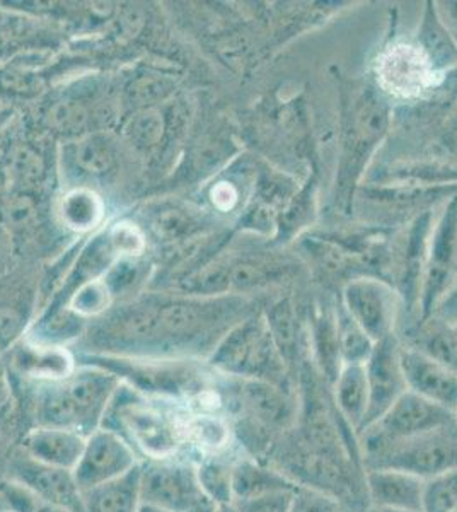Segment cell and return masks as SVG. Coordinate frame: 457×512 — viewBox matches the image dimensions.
Instances as JSON below:
<instances>
[{"label": "cell", "instance_id": "obj_57", "mask_svg": "<svg viewBox=\"0 0 457 512\" xmlns=\"http://www.w3.org/2000/svg\"><path fill=\"white\" fill-rule=\"evenodd\" d=\"M454 294H457V291L454 292ZM452 299H457V296L456 297H451V299H449V301H452ZM449 301H447V303H449Z\"/></svg>", "mask_w": 457, "mask_h": 512}, {"label": "cell", "instance_id": "obj_56", "mask_svg": "<svg viewBox=\"0 0 457 512\" xmlns=\"http://www.w3.org/2000/svg\"><path fill=\"white\" fill-rule=\"evenodd\" d=\"M338 512H350V511H348V509H345V507H340V511H338Z\"/></svg>", "mask_w": 457, "mask_h": 512}, {"label": "cell", "instance_id": "obj_39", "mask_svg": "<svg viewBox=\"0 0 457 512\" xmlns=\"http://www.w3.org/2000/svg\"><path fill=\"white\" fill-rule=\"evenodd\" d=\"M23 367L38 376L43 374L48 378H58L62 374L69 373V359H67V355L58 350L31 352L29 357H24Z\"/></svg>", "mask_w": 457, "mask_h": 512}, {"label": "cell", "instance_id": "obj_14", "mask_svg": "<svg viewBox=\"0 0 457 512\" xmlns=\"http://www.w3.org/2000/svg\"><path fill=\"white\" fill-rule=\"evenodd\" d=\"M135 465L139 463L132 446L115 432L99 429L87 436L84 453L74 468V478L84 492L122 477Z\"/></svg>", "mask_w": 457, "mask_h": 512}, {"label": "cell", "instance_id": "obj_27", "mask_svg": "<svg viewBox=\"0 0 457 512\" xmlns=\"http://www.w3.org/2000/svg\"><path fill=\"white\" fill-rule=\"evenodd\" d=\"M181 431L185 443L193 444L212 456L227 449L234 436L231 422L212 412H202L181 420Z\"/></svg>", "mask_w": 457, "mask_h": 512}, {"label": "cell", "instance_id": "obj_16", "mask_svg": "<svg viewBox=\"0 0 457 512\" xmlns=\"http://www.w3.org/2000/svg\"><path fill=\"white\" fill-rule=\"evenodd\" d=\"M401 367L405 373L406 386L429 402L437 403L456 414L457 374L430 359L420 350L401 344Z\"/></svg>", "mask_w": 457, "mask_h": 512}, {"label": "cell", "instance_id": "obj_3", "mask_svg": "<svg viewBox=\"0 0 457 512\" xmlns=\"http://www.w3.org/2000/svg\"><path fill=\"white\" fill-rule=\"evenodd\" d=\"M212 362L232 378L256 379L297 393L296 376L278 350L263 313L249 316L220 340Z\"/></svg>", "mask_w": 457, "mask_h": 512}, {"label": "cell", "instance_id": "obj_12", "mask_svg": "<svg viewBox=\"0 0 457 512\" xmlns=\"http://www.w3.org/2000/svg\"><path fill=\"white\" fill-rule=\"evenodd\" d=\"M203 497L195 466L168 460L142 466L140 502L171 512H186Z\"/></svg>", "mask_w": 457, "mask_h": 512}, {"label": "cell", "instance_id": "obj_45", "mask_svg": "<svg viewBox=\"0 0 457 512\" xmlns=\"http://www.w3.org/2000/svg\"><path fill=\"white\" fill-rule=\"evenodd\" d=\"M115 243L120 250L137 253L142 248V239L139 234L135 233L130 227H118L115 234Z\"/></svg>", "mask_w": 457, "mask_h": 512}, {"label": "cell", "instance_id": "obj_13", "mask_svg": "<svg viewBox=\"0 0 457 512\" xmlns=\"http://www.w3.org/2000/svg\"><path fill=\"white\" fill-rule=\"evenodd\" d=\"M364 367L369 386V410L360 432L376 424L408 391L405 373L401 367L400 337L393 333L376 342Z\"/></svg>", "mask_w": 457, "mask_h": 512}, {"label": "cell", "instance_id": "obj_21", "mask_svg": "<svg viewBox=\"0 0 457 512\" xmlns=\"http://www.w3.org/2000/svg\"><path fill=\"white\" fill-rule=\"evenodd\" d=\"M299 489L294 480L261 461L244 456L236 461L232 472V495L234 501H249L265 495L296 492Z\"/></svg>", "mask_w": 457, "mask_h": 512}, {"label": "cell", "instance_id": "obj_31", "mask_svg": "<svg viewBox=\"0 0 457 512\" xmlns=\"http://www.w3.org/2000/svg\"><path fill=\"white\" fill-rule=\"evenodd\" d=\"M101 210V202L94 193L77 190L65 198L64 219L74 229H89L99 221Z\"/></svg>", "mask_w": 457, "mask_h": 512}, {"label": "cell", "instance_id": "obj_2", "mask_svg": "<svg viewBox=\"0 0 457 512\" xmlns=\"http://www.w3.org/2000/svg\"><path fill=\"white\" fill-rule=\"evenodd\" d=\"M226 402L232 434L246 456L258 461L267 458L299 414L297 393L256 379L234 378L227 386Z\"/></svg>", "mask_w": 457, "mask_h": 512}, {"label": "cell", "instance_id": "obj_1", "mask_svg": "<svg viewBox=\"0 0 457 512\" xmlns=\"http://www.w3.org/2000/svg\"><path fill=\"white\" fill-rule=\"evenodd\" d=\"M391 113L388 98L371 84L343 91L333 190V205L343 216L353 212L367 166L388 135Z\"/></svg>", "mask_w": 457, "mask_h": 512}, {"label": "cell", "instance_id": "obj_11", "mask_svg": "<svg viewBox=\"0 0 457 512\" xmlns=\"http://www.w3.org/2000/svg\"><path fill=\"white\" fill-rule=\"evenodd\" d=\"M456 414L429 402L417 393L406 391L393 407L389 408L376 424L360 432V441H376V443H393L410 437L420 436L425 432L439 429L442 425L451 424Z\"/></svg>", "mask_w": 457, "mask_h": 512}, {"label": "cell", "instance_id": "obj_55", "mask_svg": "<svg viewBox=\"0 0 457 512\" xmlns=\"http://www.w3.org/2000/svg\"><path fill=\"white\" fill-rule=\"evenodd\" d=\"M452 328H454V332H456L457 335V321L456 323H452Z\"/></svg>", "mask_w": 457, "mask_h": 512}, {"label": "cell", "instance_id": "obj_37", "mask_svg": "<svg viewBox=\"0 0 457 512\" xmlns=\"http://www.w3.org/2000/svg\"><path fill=\"white\" fill-rule=\"evenodd\" d=\"M118 325H120L122 337L134 338V340H147L162 332L159 311H152V309L132 311L120 318Z\"/></svg>", "mask_w": 457, "mask_h": 512}, {"label": "cell", "instance_id": "obj_6", "mask_svg": "<svg viewBox=\"0 0 457 512\" xmlns=\"http://www.w3.org/2000/svg\"><path fill=\"white\" fill-rule=\"evenodd\" d=\"M101 420L103 429L115 432L154 461L169 460V456L185 443L181 420L168 417L127 393L108 403Z\"/></svg>", "mask_w": 457, "mask_h": 512}, {"label": "cell", "instance_id": "obj_34", "mask_svg": "<svg viewBox=\"0 0 457 512\" xmlns=\"http://www.w3.org/2000/svg\"><path fill=\"white\" fill-rule=\"evenodd\" d=\"M76 161L86 173L105 175L113 168V152L105 140L87 137L77 146Z\"/></svg>", "mask_w": 457, "mask_h": 512}, {"label": "cell", "instance_id": "obj_41", "mask_svg": "<svg viewBox=\"0 0 457 512\" xmlns=\"http://www.w3.org/2000/svg\"><path fill=\"white\" fill-rule=\"evenodd\" d=\"M43 171H45V166L36 152L31 151L28 147H21L14 152L12 173L24 185H33L36 181H40Z\"/></svg>", "mask_w": 457, "mask_h": 512}, {"label": "cell", "instance_id": "obj_42", "mask_svg": "<svg viewBox=\"0 0 457 512\" xmlns=\"http://www.w3.org/2000/svg\"><path fill=\"white\" fill-rule=\"evenodd\" d=\"M294 492L265 495L249 501L232 502L239 512H289Z\"/></svg>", "mask_w": 457, "mask_h": 512}, {"label": "cell", "instance_id": "obj_4", "mask_svg": "<svg viewBox=\"0 0 457 512\" xmlns=\"http://www.w3.org/2000/svg\"><path fill=\"white\" fill-rule=\"evenodd\" d=\"M360 449L365 470L391 468L430 480L457 470V420L403 441H360Z\"/></svg>", "mask_w": 457, "mask_h": 512}, {"label": "cell", "instance_id": "obj_46", "mask_svg": "<svg viewBox=\"0 0 457 512\" xmlns=\"http://www.w3.org/2000/svg\"><path fill=\"white\" fill-rule=\"evenodd\" d=\"M435 7L457 45V2H435Z\"/></svg>", "mask_w": 457, "mask_h": 512}, {"label": "cell", "instance_id": "obj_40", "mask_svg": "<svg viewBox=\"0 0 457 512\" xmlns=\"http://www.w3.org/2000/svg\"><path fill=\"white\" fill-rule=\"evenodd\" d=\"M342 504L331 495L309 487H299L292 495L289 512H338Z\"/></svg>", "mask_w": 457, "mask_h": 512}, {"label": "cell", "instance_id": "obj_32", "mask_svg": "<svg viewBox=\"0 0 457 512\" xmlns=\"http://www.w3.org/2000/svg\"><path fill=\"white\" fill-rule=\"evenodd\" d=\"M423 512H457V470L425 482Z\"/></svg>", "mask_w": 457, "mask_h": 512}, {"label": "cell", "instance_id": "obj_26", "mask_svg": "<svg viewBox=\"0 0 457 512\" xmlns=\"http://www.w3.org/2000/svg\"><path fill=\"white\" fill-rule=\"evenodd\" d=\"M292 263L265 256H249L239 262H229V289L248 291L270 286L292 274Z\"/></svg>", "mask_w": 457, "mask_h": 512}, {"label": "cell", "instance_id": "obj_47", "mask_svg": "<svg viewBox=\"0 0 457 512\" xmlns=\"http://www.w3.org/2000/svg\"><path fill=\"white\" fill-rule=\"evenodd\" d=\"M19 316L14 311L2 309L0 311V340H9L18 332Z\"/></svg>", "mask_w": 457, "mask_h": 512}, {"label": "cell", "instance_id": "obj_15", "mask_svg": "<svg viewBox=\"0 0 457 512\" xmlns=\"http://www.w3.org/2000/svg\"><path fill=\"white\" fill-rule=\"evenodd\" d=\"M16 482L31 490L43 501L62 507L69 512H86L82 492L77 485L74 472L57 466L45 465L24 453L12 465Z\"/></svg>", "mask_w": 457, "mask_h": 512}, {"label": "cell", "instance_id": "obj_43", "mask_svg": "<svg viewBox=\"0 0 457 512\" xmlns=\"http://www.w3.org/2000/svg\"><path fill=\"white\" fill-rule=\"evenodd\" d=\"M6 219L16 229L31 226L38 219V209H36L33 198L26 197V195L11 198L6 207Z\"/></svg>", "mask_w": 457, "mask_h": 512}, {"label": "cell", "instance_id": "obj_17", "mask_svg": "<svg viewBox=\"0 0 457 512\" xmlns=\"http://www.w3.org/2000/svg\"><path fill=\"white\" fill-rule=\"evenodd\" d=\"M425 482L417 475L391 468L365 470V489L371 507L423 511Z\"/></svg>", "mask_w": 457, "mask_h": 512}, {"label": "cell", "instance_id": "obj_20", "mask_svg": "<svg viewBox=\"0 0 457 512\" xmlns=\"http://www.w3.org/2000/svg\"><path fill=\"white\" fill-rule=\"evenodd\" d=\"M263 315L272 332L273 340L278 350L284 355L290 371L296 376L297 383V371L302 359L309 355V349H307V330L302 328L296 304L292 303L290 297H284V299H278L277 303H273Z\"/></svg>", "mask_w": 457, "mask_h": 512}, {"label": "cell", "instance_id": "obj_19", "mask_svg": "<svg viewBox=\"0 0 457 512\" xmlns=\"http://www.w3.org/2000/svg\"><path fill=\"white\" fill-rule=\"evenodd\" d=\"M86 441L87 437L82 432L38 427L26 437L24 453L45 465L74 472L86 448Z\"/></svg>", "mask_w": 457, "mask_h": 512}, {"label": "cell", "instance_id": "obj_33", "mask_svg": "<svg viewBox=\"0 0 457 512\" xmlns=\"http://www.w3.org/2000/svg\"><path fill=\"white\" fill-rule=\"evenodd\" d=\"M166 130V122L161 111L156 108H144L135 115L127 125V134L130 139L144 147L159 144Z\"/></svg>", "mask_w": 457, "mask_h": 512}, {"label": "cell", "instance_id": "obj_5", "mask_svg": "<svg viewBox=\"0 0 457 512\" xmlns=\"http://www.w3.org/2000/svg\"><path fill=\"white\" fill-rule=\"evenodd\" d=\"M115 379L105 373H81L64 386L52 388L38 405V427L89 432L103 419Z\"/></svg>", "mask_w": 457, "mask_h": 512}, {"label": "cell", "instance_id": "obj_29", "mask_svg": "<svg viewBox=\"0 0 457 512\" xmlns=\"http://www.w3.org/2000/svg\"><path fill=\"white\" fill-rule=\"evenodd\" d=\"M335 321L338 349L343 364H365L376 342L353 320L340 296L335 301Z\"/></svg>", "mask_w": 457, "mask_h": 512}, {"label": "cell", "instance_id": "obj_48", "mask_svg": "<svg viewBox=\"0 0 457 512\" xmlns=\"http://www.w3.org/2000/svg\"><path fill=\"white\" fill-rule=\"evenodd\" d=\"M186 512H217V506H215L214 502L209 501L207 497H203L202 501L197 502L195 506Z\"/></svg>", "mask_w": 457, "mask_h": 512}, {"label": "cell", "instance_id": "obj_53", "mask_svg": "<svg viewBox=\"0 0 457 512\" xmlns=\"http://www.w3.org/2000/svg\"><path fill=\"white\" fill-rule=\"evenodd\" d=\"M452 127H454V130H457V111L456 115H454V118H452Z\"/></svg>", "mask_w": 457, "mask_h": 512}, {"label": "cell", "instance_id": "obj_54", "mask_svg": "<svg viewBox=\"0 0 457 512\" xmlns=\"http://www.w3.org/2000/svg\"><path fill=\"white\" fill-rule=\"evenodd\" d=\"M364 512H379V511H377L376 507H369V509H367V511H364Z\"/></svg>", "mask_w": 457, "mask_h": 512}, {"label": "cell", "instance_id": "obj_58", "mask_svg": "<svg viewBox=\"0 0 457 512\" xmlns=\"http://www.w3.org/2000/svg\"><path fill=\"white\" fill-rule=\"evenodd\" d=\"M456 420H457V410H456Z\"/></svg>", "mask_w": 457, "mask_h": 512}, {"label": "cell", "instance_id": "obj_51", "mask_svg": "<svg viewBox=\"0 0 457 512\" xmlns=\"http://www.w3.org/2000/svg\"><path fill=\"white\" fill-rule=\"evenodd\" d=\"M379 511V509H377ZM379 512H423V511H406V509H384V511Z\"/></svg>", "mask_w": 457, "mask_h": 512}, {"label": "cell", "instance_id": "obj_23", "mask_svg": "<svg viewBox=\"0 0 457 512\" xmlns=\"http://www.w3.org/2000/svg\"><path fill=\"white\" fill-rule=\"evenodd\" d=\"M400 342L429 355L430 359L457 374V335L451 323L440 320L437 316L418 321L410 332L405 333L403 340L400 338Z\"/></svg>", "mask_w": 457, "mask_h": 512}, {"label": "cell", "instance_id": "obj_22", "mask_svg": "<svg viewBox=\"0 0 457 512\" xmlns=\"http://www.w3.org/2000/svg\"><path fill=\"white\" fill-rule=\"evenodd\" d=\"M331 393L338 412L359 436L369 410V386L364 364H343L331 386Z\"/></svg>", "mask_w": 457, "mask_h": 512}, {"label": "cell", "instance_id": "obj_28", "mask_svg": "<svg viewBox=\"0 0 457 512\" xmlns=\"http://www.w3.org/2000/svg\"><path fill=\"white\" fill-rule=\"evenodd\" d=\"M316 217V181L311 180L304 187L297 190L296 195L290 198L289 204L277 217L278 245H287L294 238L301 236L306 227L311 226Z\"/></svg>", "mask_w": 457, "mask_h": 512}, {"label": "cell", "instance_id": "obj_38", "mask_svg": "<svg viewBox=\"0 0 457 512\" xmlns=\"http://www.w3.org/2000/svg\"><path fill=\"white\" fill-rule=\"evenodd\" d=\"M197 221L185 210H164L152 222V227L159 238L180 239L197 229Z\"/></svg>", "mask_w": 457, "mask_h": 512}, {"label": "cell", "instance_id": "obj_18", "mask_svg": "<svg viewBox=\"0 0 457 512\" xmlns=\"http://www.w3.org/2000/svg\"><path fill=\"white\" fill-rule=\"evenodd\" d=\"M307 349L321 378L333 386L343 362L336 337L335 303H316L309 313Z\"/></svg>", "mask_w": 457, "mask_h": 512}, {"label": "cell", "instance_id": "obj_30", "mask_svg": "<svg viewBox=\"0 0 457 512\" xmlns=\"http://www.w3.org/2000/svg\"><path fill=\"white\" fill-rule=\"evenodd\" d=\"M236 461L222 460L219 454L209 456L197 466L198 482L202 492L215 506L232 504V472Z\"/></svg>", "mask_w": 457, "mask_h": 512}, {"label": "cell", "instance_id": "obj_49", "mask_svg": "<svg viewBox=\"0 0 457 512\" xmlns=\"http://www.w3.org/2000/svg\"><path fill=\"white\" fill-rule=\"evenodd\" d=\"M137 512H171L168 509H162V507L152 506V504H144L140 502L139 511Z\"/></svg>", "mask_w": 457, "mask_h": 512}, {"label": "cell", "instance_id": "obj_9", "mask_svg": "<svg viewBox=\"0 0 457 512\" xmlns=\"http://www.w3.org/2000/svg\"><path fill=\"white\" fill-rule=\"evenodd\" d=\"M406 229L391 245L389 284L398 291L408 313L418 311L423 272L429 255L430 236L434 229L432 210L420 214L406 224Z\"/></svg>", "mask_w": 457, "mask_h": 512}, {"label": "cell", "instance_id": "obj_36", "mask_svg": "<svg viewBox=\"0 0 457 512\" xmlns=\"http://www.w3.org/2000/svg\"><path fill=\"white\" fill-rule=\"evenodd\" d=\"M89 111L77 101H60L48 113L53 128L64 134H79L89 127Z\"/></svg>", "mask_w": 457, "mask_h": 512}, {"label": "cell", "instance_id": "obj_50", "mask_svg": "<svg viewBox=\"0 0 457 512\" xmlns=\"http://www.w3.org/2000/svg\"><path fill=\"white\" fill-rule=\"evenodd\" d=\"M217 512H239L234 504H224V506H217Z\"/></svg>", "mask_w": 457, "mask_h": 512}, {"label": "cell", "instance_id": "obj_44", "mask_svg": "<svg viewBox=\"0 0 457 512\" xmlns=\"http://www.w3.org/2000/svg\"><path fill=\"white\" fill-rule=\"evenodd\" d=\"M238 197V190L234 188L232 183H226V181L215 185L214 190H212V202L222 212H229L234 205L238 204Z\"/></svg>", "mask_w": 457, "mask_h": 512}, {"label": "cell", "instance_id": "obj_8", "mask_svg": "<svg viewBox=\"0 0 457 512\" xmlns=\"http://www.w3.org/2000/svg\"><path fill=\"white\" fill-rule=\"evenodd\" d=\"M376 77L384 96L413 99L435 91L444 76L435 72L417 43L394 41L379 55Z\"/></svg>", "mask_w": 457, "mask_h": 512}, {"label": "cell", "instance_id": "obj_35", "mask_svg": "<svg viewBox=\"0 0 457 512\" xmlns=\"http://www.w3.org/2000/svg\"><path fill=\"white\" fill-rule=\"evenodd\" d=\"M173 91V84L166 77L144 76L135 79L127 89V98L132 105L152 108L157 101L168 98Z\"/></svg>", "mask_w": 457, "mask_h": 512}, {"label": "cell", "instance_id": "obj_52", "mask_svg": "<svg viewBox=\"0 0 457 512\" xmlns=\"http://www.w3.org/2000/svg\"><path fill=\"white\" fill-rule=\"evenodd\" d=\"M7 110V105L6 103H4V101H2V99H0V113H4V111Z\"/></svg>", "mask_w": 457, "mask_h": 512}, {"label": "cell", "instance_id": "obj_7", "mask_svg": "<svg viewBox=\"0 0 457 512\" xmlns=\"http://www.w3.org/2000/svg\"><path fill=\"white\" fill-rule=\"evenodd\" d=\"M457 291V195L449 198L430 236L423 272L418 321L437 315Z\"/></svg>", "mask_w": 457, "mask_h": 512}, {"label": "cell", "instance_id": "obj_10", "mask_svg": "<svg viewBox=\"0 0 457 512\" xmlns=\"http://www.w3.org/2000/svg\"><path fill=\"white\" fill-rule=\"evenodd\" d=\"M343 306L364 332L379 342L393 335L400 315L401 297L386 280L379 277H357L343 284L340 294Z\"/></svg>", "mask_w": 457, "mask_h": 512}, {"label": "cell", "instance_id": "obj_25", "mask_svg": "<svg viewBox=\"0 0 457 512\" xmlns=\"http://www.w3.org/2000/svg\"><path fill=\"white\" fill-rule=\"evenodd\" d=\"M142 465L122 477L82 492L86 512H137L140 506Z\"/></svg>", "mask_w": 457, "mask_h": 512}, {"label": "cell", "instance_id": "obj_24", "mask_svg": "<svg viewBox=\"0 0 457 512\" xmlns=\"http://www.w3.org/2000/svg\"><path fill=\"white\" fill-rule=\"evenodd\" d=\"M415 43L440 76H446V72L456 69V41L447 30L446 24L442 23L435 2H427V7L423 9Z\"/></svg>", "mask_w": 457, "mask_h": 512}]
</instances>
